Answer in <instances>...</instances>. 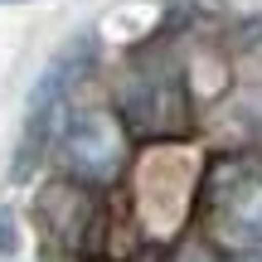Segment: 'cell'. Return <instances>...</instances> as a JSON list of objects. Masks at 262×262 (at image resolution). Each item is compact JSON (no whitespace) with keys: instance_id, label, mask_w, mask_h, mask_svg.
Here are the masks:
<instances>
[{"instance_id":"1","label":"cell","mask_w":262,"mask_h":262,"mask_svg":"<svg viewBox=\"0 0 262 262\" xmlns=\"http://www.w3.org/2000/svg\"><path fill=\"white\" fill-rule=\"evenodd\" d=\"M204 224L209 238L233 253L262 248V160L257 156H219L204 175Z\"/></svg>"},{"instance_id":"2","label":"cell","mask_w":262,"mask_h":262,"mask_svg":"<svg viewBox=\"0 0 262 262\" xmlns=\"http://www.w3.org/2000/svg\"><path fill=\"white\" fill-rule=\"evenodd\" d=\"M117 122L136 141H175L189 131V88L185 73L165 58L131 63L117 83Z\"/></svg>"},{"instance_id":"3","label":"cell","mask_w":262,"mask_h":262,"mask_svg":"<svg viewBox=\"0 0 262 262\" xmlns=\"http://www.w3.org/2000/svg\"><path fill=\"white\" fill-rule=\"evenodd\" d=\"M58 150H63V165L78 180L107 185L126 165V131L102 107H73L63 117V131H58Z\"/></svg>"},{"instance_id":"4","label":"cell","mask_w":262,"mask_h":262,"mask_svg":"<svg viewBox=\"0 0 262 262\" xmlns=\"http://www.w3.org/2000/svg\"><path fill=\"white\" fill-rule=\"evenodd\" d=\"M39 219L54 228L58 243H83V228L93 224V194L73 185H49L39 194Z\"/></svg>"},{"instance_id":"5","label":"cell","mask_w":262,"mask_h":262,"mask_svg":"<svg viewBox=\"0 0 262 262\" xmlns=\"http://www.w3.org/2000/svg\"><path fill=\"white\" fill-rule=\"evenodd\" d=\"M19 253V228H15V209H0V257Z\"/></svg>"},{"instance_id":"6","label":"cell","mask_w":262,"mask_h":262,"mask_svg":"<svg viewBox=\"0 0 262 262\" xmlns=\"http://www.w3.org/2000/svg\"><path fill=\"white\" fill-rule=\"evenodd\" d=\"M170 262H214V257H209V248H204V243H189V248H180Z\"/></svg>"},{"instance_id":"7","label":"cell","mask_w":262,"mask_h":262,"mask_svg":"<svg viewBox=\"0 0 262 262\" xmlns=\"http://www.w3.org/2000/svg\"><path fill=\"white\" fill-rule=\"evenodd\" d=\"M0 5H25V0H0Z\"/></svg>"}]
</instances>
